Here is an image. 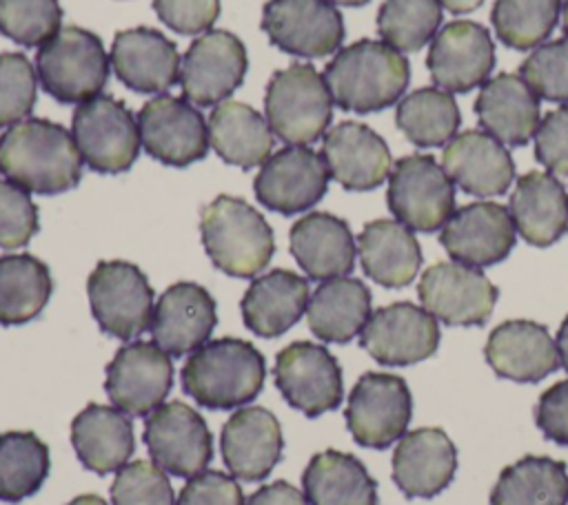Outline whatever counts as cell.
Segmentation results:
<instances>
[{
  "instance_id": "1",
  "label": "cell",
  "mask_w": 568,
  "mask_h": 505,
  "mask_svg": "<svg viewBox=\"0 0 568 505\" xmlns=\"http://www.w3.org/2000/svg\"><path fill=\"white\" fill-rule=\"evenodd\" d=\"M0 175L38 195L71 190L82 177L73 135L40 117H27L0 135Z\"/></svg>"
},
{
  "instance_id": "2",
  "label": "cell",
  "mask_w": 568,
  "mask_h": 505,
  "mask_svg": "<svg viewBox=\"0 0 568 505\" xmlns=\"http://www.w3.org/2000/svg\"><path fill=\"white\" fill-rule=\"evenodd\" d=\"M333 102L344 111L373 113L395 104L408 86V60L379 40H357L324 69Z\"/></svg>"
},
{
  "instance_id": "3",
  "label": "cell",
  "mask_w": 568,
  "mask_h": 505,
  "mask_svg": "<svg viewBox=\"0 0 568 505\" xmlns=\"http://www.w3.org/2000/svg\"><path fill=\"white\" fill-rule=\"evenodd\" d=\"M262 352L244 339L222 337L206 341L186 359L182 390L206 410H233L253 401L264 385Z\"/></svg>"
},
{
  "instance_id": "4",
  "label": "cell",
  "mask_w": 568,
  "mask_h": 505,
  "mask_svg": "<svg viewBox=\"0 0 568 505\" xmlns=\"http://www.w3.org/2000/svg\"><path fill=\"white\" fill-rule=\"evenodd\" d=\"M200 235L213 266L240 279L262 272L275 252L268 221L251 204L231 195L215 197L202 210Z\"/></svg>"
},
{
  "instance_id": "5",
  "label": "cell",
  "mask_w": 568,
  "mask_h": 505,
  "mask_svg": "<svg viewBox=\"0 0 568 505\" xmlns=\"http://www.w3.org/2000/svg\"><path fill=\"white\" fill-rule=\"evenodd\" d=\"M266 122L288 146H308L320 140L333 117V97L324 75L311 64H291L275 71L264 95Z\"/></svg>"
},
{
  "instance_id": "6",
  "label": "cell",
  "mask_w": 568,
  "mask_h": 505,
  "mask_svg": "<svg viewBox=\"0 0 568 505\" xmlns=\"http://www.w3.org/2000/svg\"><path fill=\"white\" fill-rule=\"evenodd\" d=\"M111 60L102 40L80 27H62L38 47L36 73L42 89L62 104H82L100 95Z\"/></svg>"
},
{
  "instance_id": "7",
  "label": "cell",
  "mask_w": 568,
  "mask_h": 505,
  "mask_svg": "<svg viewBox=\"0 0 568 505\" xmlns=\"http://www.w3.org/2000/svg\"><path fill=\"white\" fill-rule=\"evenodd\" d=\"M91 315L100 330L133 341L151 328L153 288L146 275L129 261H98L87 279Z\"/></svg>"
},
{
  "instance_id": "8",
  "label": "cell",
  "mask_w": 568,
  "mask_h": 505,
  "mask_svg": "<svg viewBox=\"0 0 568 505\" xmlns=\"http://www.w3.org/2000/svg\"><path fill=\"white\" fill-rule=\"evenodd\" d=\"M71 135L82 162L104 175L124 173L140 153V131L133 113L111 95H95L73 111Z\"/></svg>"
},
{
  "instance_id": "9",
  "label": "cell",
  "mask_w": 568,
  "mask_h": 505,
  "mask_svg": "<svg viewBox=\"0 0 568 505\" xmlns=\"http://www.w3.org/2000/svg\"><path fill=\"white\" fill-rule=\"evenodd\" d=\"M386 202L399 224L433 233L455 213V186L435 157L406 155L390 168Z\"/></svg>"
},
{
  "instance_id": "10",
  "label": "cell",
  "mask_w": 568,
  "mask_h": 505,
  "mask_svg": "<svg viewBox=\"0 0 568 505\" xmlns=\"http://www.w3.org/2000/svg\"><path fill=\"white\" fill-rule=\"evenodd\" d=\"M413 399L406 381L388 372H364L346 403V427L355 443L386 450L406 434Z\"/></svg>"
},
{
  "instance_id": "11",
  "label": "cell",
  "mask_w": 568,
  "mask_h": 505,
  "mask_svg": "<svg viewBox=\"0 0 568 505\" xmlns=\"http://www.w3.org/2000/svg\"><path fill=\"white\" fill-rule=\"evenodd\" d=\"M173 388L171 357L153 341H129L104 370V392L131 416H149Z\"/></svg>"
},
{
  "instance_id": "12",
  "label": "cell",
  "mask_w": 568,
  "mask_h": 505,
  "mask_svg": "<svg viewBox=\"0 0 568 505\" xmlns=\"http://www.w3.org/2000/svg\"><path fill=\"white\" fill-rule=\"evenodd\" d=\"M273 379L286 403L315 419L337 410L344 399L342 368L328 348L295 341L275 357Z\"/></svg>"
},
{
  "instance_id": "13",
  "label": "cell",
  "mask_w": 568,
  "mask_h": 505,
  "mask_svg": "<svg viewBox=\"0 0 568 505\" xmlns=\"http://www.w3.org/2000/svg\"><path fill=\"white\" fill-rule=\"evenodd\" d=\"M417 295L422 308L446 326H481L493 315L499 290L479 268L439 261L424 270Z\"/></svg>"
},
{
  "instance_id": "14",
  "label": "cell",
  "mask_w": 568,
  "mask_h": 505,
  "mask_svg": "<svg viewBox=\"0 0 568 505\" xmlns=\"http://www.w3.org/2000/svg\"><path fill=\"white\" fill-rule=\"evenodd\" d=\"M144 443L155 465L191 478L211 463L213 439L204 416L182 401L162 403L144 421Z\"/></svg>"
},
{
  "instance_id": "15",
  "label": "cell",
  "mask_w": 568,
  "mask_h": 505,
  "mask_svg": "<svg viewBox=\"0 0 568 505\" xmlns=\"http://www.w3.org/2000/svg\"><path fill=\"white\" fill-rule=\"evenodd\" d=\"M135 120L144 151L166 166H189L209 151V126L189 100L151 97Z\"/></svg>"
},
{
  "instance_id": "16",
  "label": "cell",
  "mask_w": 568,
  "mask_h": 505,
  "mask_svg": "<svg viewBox=\"0 0 568 505\" xmlns=\"http://www.w3.org/2000/svg\"><path fill=\"white\" fill-rule=\"evenodd\" d=\"M262 31L284 53L324 58L339 51L344 20L328 0H268L262 11Z\"/></svg>"
},
{
  "instance_id": "17",
  "label": "cell",
  "mask_w": 568,
  "mask_h": 505,
  "mask_svg": "<svg viewBox=\"0 0 568 505\" xmlns=\"http://www.w3.org/2000/svg\"><path fill=\"white\" fill-rule=\"evenodd\" d=\"M246 51L231 31H206L193 40L180 64V86L193 106L222 104L244 80Z\"/></svg>"
},
{
  "instance_id": "18",
  "label": "cell",
  "mask_w": 568,
  "mask_h": 505,
  "mask_svg": "<svg viewBox=\"0 0 568 505\" xmlns=\"http://www.w3.org/2000/svg\"><path fill=\"white\" fill-rule=\"evenodd\" d=\"M328 168L308 146H286L268 155L255 175L257 202L280 215H295L315 206L328 188Z\"/></svg>"
},
{
  "instance_id": "19",
  "label": "cell",
  "mask_w": 568,
  "mask_h": 505,
  "mask_svg": "<svg viewBox=\"0 0 568 505\" xmlns=\"http://www.w3.org/2000/svg\"><path fill=\"white\" fill-rule=\"evenodd\" d=\"M359 343L382 365H413L435 354L439 326L424 308L395 301L371 312L359 332Z\"/></svg>"
},
{
  "instance_id": "20",
  "label": "cell",
  "mask_w": 568,
  "mask_h": 505,
  "mask_svg": "<svg viewBox=\"0 0 568 505\" xmlns=\"http://www.w3.org/2000/svg\"><path fill=\"white\" fill-rule=\"evenodd\" d=\"M426 66L437 89L466 93L484 84L495 66L493 38L473 20H453L435 33Z\"/></svg>"
},
{
  "instance_id": "21",
  "label": "cell",
  "mask_w": 568,
  "mask_h": 505,
  "mask_svg": "<svg viewBox=\"0 0 568 505\" xmlns=\"http://www.w3.org/2000/svg\"><path fill=\"white\" fill-rule=\"evenodd\" d=\"M515 224L506 206L475 202L457 208L439 233L453 261L484 268L506 259L515 246Z\"/></svg>"
},
{
  "instance_id": "22",
  "label": "cell",
  "mask_w": 568,
  "mask_h": 505,
  "mask_svg": "<svg viewBox=\"0 0 568 505\" xmlns=\"http://www.w3.org/2000/svg\"><path fill=\"white\" fill-rule=\"evenodd\" d=\"M280 421L260 405L235 410L220 434V452L231 476L255 483L271 474L282 458Z\"/></svg>"
},
{
  "instance_id": "23",
  "label": "cell",
  "mask_w": 568,
  "mask_h": 505,
  "mask_svg": "<svg viewBox=\"0 0 568 505\" xmlns=\"http://www.w3.org/2000/svg\"><path fill=\"white\" fill-rule=\"evenodd\" d=\"M217 323L215 299L193 281L169 286L153 308L151 334L169 357H184L204 346Z\"/></svg>"
},
{
  "instance_id": "24",
  "label": "cell",
  "mask_w": 568,
  "mask_h": 505,
  "mask_svg": "<svg viewBox=\"0 0 568 505\" xmlns=\"http://www.w3.org/2000/svg\"><path fill=\"white\" fill-rule=\"evenodd\" d=\"M115 78L138 93H164L180 82V53L160 31L149 27L124 29L111 44Z\"/></svg>"
},
{
  "instance_id": "25",
  "label": "cell",
  "mask_w": 568,
  "mask_h": 505,
  "mask_svg": "<svg viewBox=\"0 0 568 505\" xmlns=\"http://www.w3.org/2000/svg\"><path fill=\"white\" fill-rule=\"evenodd\" d=\"M457 450L439 427L406 432L393 452V481L408 498H433L455 478Z\"/></svg>"
},
{
  "instance_id": "26",
  "label": "cell",
  "mask_w": 568,
  "mask_h": 505,
  "mask_svg": "<svg viewBox=\"0 0 568 505\" xmlns=\"http://www.w3.org/2000/svg\"><path fill=\"white\" fill-rule=\"evenodd\" d=\"M322 157L328 175L346 190H373L390 175L386 142L362 122H339L324 135Z\"/></svg>"
},
{
  "instance_id": "27",
  "label": "cell",
  "mask_w": 568,
  "mask_h": 505,
  "mask_svg": "<svg viewBox=\"0 0 568 505\" xmlns=\"http://www.w3.org/2000/svg\"><path fill=\"white\" fill-rule=\"evenodd\" d=\"M486 361L501 379L537 383L559 368L557 343L546 326L528 319L499 323L484 348Z\"/></svg>"
},
{
  "instance_id": "28",
  "label": "cell",
  "mask_w": 568,
  "mask_h": 505,
  "mask_svg": "<svg viewBox=\"0 0 568 505\" xmlns=\"http://www.w3.org/2000/svg\"><path fill=\"white\" fill-rule=\"evenodd\" d=\"M442 166L455 186L477 197L501 195L515 179L510 153L499 140L484 131L455 135L444 148Z\"/></svg>"
},
{
  "instance_id": "29",
  "label": "cell",
  "mask_w": 568,
  "mask_h": 505,
  "mask_svg": "<svg viewBox=\"0 0 568 505\" xmlns=\"http://www.w3.org/2000/svg\"><path fill=\"white\" fill-rule=\"evenodd\" d=\"M291 255L315 281L346 277L355 266V237L348 224L331 213H308L291 228Z\"/></svg>"
},
{
  "instance_id": "30",
  "label": "cell",
  "mask_w": 568,
  "mask_h": 505,
  "mask_svg": "<svg viewBox=\"0 0 568 505\" xmlns=\"http://www.w3.org/2000/svg\"><path fill=\"white\" fill-rule=\"evenodd\" d=\"M508 213L515 230L532 246H550L568 233V193L550 173L521 175L515 182Z\"/></svg>"
},
{
  "instance_id": "31",
  "label": "cell",
  "mask_w": 568,
  "mask_h": 505,
  "mask_svg": "<svg viewBox=\"0 0 568 505\" xmlns=\"http://www.w3.org/2000/svg\"><path fill=\"white\" fill-rule=\"evenodd\" d=\"M308 281L291 270L275 268L251 281L240 310L244 326L257 337L271 339L293 328L306 312Z\"/></svg>"
},
{
  "instance_id": "32",
  "label": "cell",
  "mask_w": 568,
  "mask_h": 505,
  "mask_svg": "<svg viewBox=\"0 0 568 505\" xmlns=\"http://www.w3.org/2000/svg\"><path fill=\"white\" fill-rule=\"evenodd\" d=\"M475 113L488 135L510 146H524L539 126V97L521 75L497 73L484 82Z\"/></svg>"
},
{
  "instance_id": "33",
  "label": "cell",
  "mask_w": 568,
  "mask_h": 505,
  "mask_svg": "<svg viewBox=\"0 0 568 505\" xmlns=\"http://www.w3.org/2000/svg\"><path fill=\"white\" fill-rule=\"evenodd\" d=\"M71 443L87 470L109 474L124 467L135 452L133 423L115 405L89 403L71 421Z\"/></svg>"
},
{
  "instance_id": "34",
  "label": "cell",
  "mask_w": 568,
  "mask_h": 505,
  "mask_svg": "<svg viewBox=\"0 0 568 505\" xmlns=\"http://www.w3.org/2000/svg\"><path fill=\"white\" fill-rule=\"evenodd\" d=\"M357 255L364 275L384 288L408 286L422 266L415 235L393 219L368 221L357 237Z\"/></svg>"
},
{
  "instance_id": "35",
  "label": "cell",
  "mask_w": 568,
  "mask_h": 505,
  "mask_svg": "<svg viewBox=\"0 0 568 505\" xmlns=\"http://www.w3.org/2000/svg\"><path fill=\"white\" fill-rule=\"evenodd\" d=\"M311 332L326 343H348L371 317V290L355 277L322 281L306 306Z\"/></svg>"
},
{
  "instance_id": "36",
  "label": "cell",
  "mask_w": 568,
  "mask_h": 505,
  "mask_svg": "<svg viewBox=\"0 0 568 505\" xmlns=\"http://www.w3.org/2000/svg\"><path fill=\"white\" fill-rule=\"evenodd\" d=\"M209 144L242 171L264 164L273 151V131L260 111L244 102H222L209 115Z\"/></svg>"
},
{
  "instance_id": "37",
  "label": "cell",
  "mask_w": 568,
  "mask_h": 505,
  "mask_svg": "<svg viewBox=\"0 0 568 505\" xmlns=\"http://www.w3.org/2000/svg\"><path fill=\"white\" fill-rule=\"evenodd\" d=\"M302 487L308 505H379L377 483L364 463L346 452H317L304 474Z\"/></svg>"
},
{
  "instance_id": "38",
  "label": "cell",
  "mask_w": 568,
  "mask_h": 505,
  "mask_svg": "<svg viewBox=\"0 0 568 505\" xmlns=\"http://www.w3.org/2000/svg\"><path fill=\"white\" fill-rule=\"evenodd\" d=\"M490 505H568V467L550 456H524L506 465Z\"/></svg>"
},
{
  "instance_id": "39",
  "label": "cell",
  "mask_w": 568,
  "mask_h": 505,
  "mask_svg": "<svg viewBox=\"0 0 568 505\" xmlns=\"http://www.w3.org/2000/svg\"><path fill=\"white\" fill-rule=\"evenodd\" d=\"M53 292L51 272L33 255L0 257V323L22 326L36 319Z\"/></svg>"
},
{
  "instance_id": "40",
  "label": "cell",
  "mask_w": 568,
  "mask_h": 505,
  "mask_svg": "<svg viewBox=\"0 0 568 505\" xmlns=\"http://www.w3.org/2000/svg\"><path fill=\"white\" fill-rule=\"evenodd\" d=\"M395 122L415 146H444L459 128L455 97L437 86H424L399 100Z\"/></svg>"
},
{
  "instance_id": "41",
  "label": "cell",
  "mask_w": 568,
  "mask_h": 505,
  "mask_svg": "<svg viewBox=\"0 0 568 505\" xmlns=\"http://www.w3.org/2000/svg\"><path fill=\"white\" fill-rule=\"evenodd\" d=\"M49 447L33 432L0 434V501L33 496L49 476Z\"/></svg>"
},
{
  "instance_id": "42",
  "label": "cell",
  "mask_w": 568,
  "mask_h": 505,
  "mask_svg": "<svg viewBox=\"0 0 568 505\" xmlns=\"http://www.w3.org/2000/svg\"><path fill=\"white\" fill-rule=\"evenodd\" d=\"M559 11L561 0H495L490 20L501 44L528 51L550 35Z\"/></svg>"
},
{
  "instance_id": "43",
  "label": "cell",
  "mask_w": 568,
  "mask_h": 505,
  "mask_svg": "<svg viewBox=\"0 0 568 505\" xmlns=\"http://www.w3.org/2000/svg\"><path fill=\"white\" fill-rule=\"evenodd\" d=\"M442 24L439 0H384L377 11L382 42L402 51H419Z\"/></svg>"
},
{
  "instance_id": "44",
  "label": "cell",
  "mask_w": 568,
  "mask_h": 505,
  "mask_svg": "<svg viewBox=\"0 0 568 505\" xmlns=\"http://www.w3.org/2000/svg\"><path fill=\"white\" fill-rule=\"evenodd\" d=\"M58 0H0V33L22 47H42L62 27Z\"/></svg>"
},
{
  "instance_id": "45",
  "label": "cell",
  "mask_w": 568,
  "mask_h": 505,
  "mask_svg": "<svg viewBox=\"0 0 568 505\" xmlns=\"http://www.w3.org/2000/svg\"><path fill=\"white\" fill-rule=\"evenodd\" d=\"M519 75L537 97L568 104V38L535 49L521 62Z\"/></svg>"
},
{
  "instance_id": "46",
  "label": "cell",
  "mask_w": 568,
  "mask_h": 505,
  "mask_svg": "<svg viewBox=\"0 0 568 505\" xmlns=\"http://www.w3.org/2000/svg\"><path fill=\"white\" fill-rule=\"evenodd\" d=\"M36 86L38 73L24 53H0V126H13L29 117Z\"/></svg>"
},
{
  "instance_id": "47",
  "label": "cell",
  "mask_w": 568,
  "mask_h": 505,
  "mask_svg": "<svg viewBox=\"0 0 568 505\" xmlns=\"http://www.w3.org/2000/svg\"><path fill=\"white\" fill-rule=\"evenodd\" d=\"M113 505H175L166 472L153 461H133L118 470L111 485Z\"/></svg>"
},
{
  "instance_id": "48",
  "label": "cell",
  "mask_w": 568,
  "mask_h": 505,
  "mask_svg": "<svg viewBox=\"0 0 568 505\" xmlns=\"http://www.w3.org/2000/svg\"><path fill=\"white\" fill-rule=\"evenodd\" d=\"M38 233V206L29 190L0 179V248H20Z\"/></svg>"
},
{
  "instance_id": "49",
  "label": "cell",
  "mask_w": 568,
  "mask_h": 505,
  "mask_svg": "<svg viewBox=\"0 0 568 505\" xmlns=\"http://www.w3.org/2000/svg\"><path fill=\"white\" fill-rule=\"evenodd\" d=\"M158 18L175 33L202 35L220 16V0H153Z\"/></svg>"
},
{
  "instance_id": "50",
  "label": "cell",
  "mask_w": 568,
  "mask_h": 505,
  "mask_svg": "<svg viewBox=\"0 0 568 505\" xmlns=\"http://www.w3.org/2000/svg\"><path fill=\"white\" fill-rule=\"evenodd\" d=\"M535 157L550 173L568 175V104L550 111L535 131Z\"/></svg>"
},
{
  "instance_id": "51",
  "label": "cell",
  "mask_w": 568,
  "mask_h": 505,
  "mask_svg": "<svg viewBox=\"0 0 568 505\" xmlns=\"http://www.w3.org/2000/svg\"><path fill=\"white\" fill-rule=\"evenodd\" d=\"M175 505H244V494L235 476L204 470L186 481Z\"/></svg>"
},
{
  "instance_id": "52",
  "label": "cell",
  "mask_w": 568,
  "mask_h": 505,
  "mask_svg": "<svg viewBox=\"0 0 568 505\" xmlns=\"http://www.w3.org/2000/svg\"><path fill=\"white\" fill-rule=\"evenodd\" d=\"M535 423L546 439L568 445V379L552 383L535 405Z\"/></svg>"
},
{
  "instance_id": "53",
  "label": "cell",
  "mask_w": 568,
  "mask_h": 505,
  "mask_svg": "<svg viewBox=\"0 0 568 505\" xmlns=\"http://www.w3.org/2000/svg\"><path fill=\"white\" fill-rule=\"evenodd\" d=\"M244 505H308L304 492L286 481H275L257 487Z\"/></svg>"
},
{
  "instance_id": "54",
  "label": "cell",
  "mask_w": 568,
  "mask_h": 505,
  "mask_svg": "<svg viewBox=\"0 0 568 505\" xmlns=\"http://www.w3.org/2000/svg\"><path fill=\"white\" fill-rule=\"evenodd\" d=\"M481 2H484V0H439V4H442L446 11L455 13V16H459V13H468V11H475Z\"/></svg>"
},
{
  "instance_id": "55",
  "label": "cell",
  "mask_w": 568,
  "mask_h": 505,
  "mask_svg": "<svg viewBox=\"0 0 568 505\" xmlns=\"http://www.w3.org/2000/svg\"><path fill=\"white\" fill-rule=\"evenodd\" d=\"M555 343H557V352H559V363L568 370V317L561 321Z\"/></svg>"
},
{
  "instance_id": "56",
  "label": "cell",
  "mask_w": 568,
  "mask_h": 505,
  "mask_svg": "<svg viewBox=\"0 0 568 505\" xmlns=\"http://www.w3.org/2000/svg\"><path fill=\"white\" fill-rule=\"evenodd\" d=\"M67 505H109L104 498H100L98 494H80L75 498H71Z\"/></svg>"
},
{
  "instance_id": "57",
  "label": "cell",
  "mask_w": 568,
  "mask_h": 505,
  "mask_svg": "<svg viewBox=\"0 0 568 505\" xmlns=\"http://www.w3.org/2000/svg\"><path fill=\"white\" fill-rule=\"evenodd\" d=\"M328 2H333V4H344V7H362V4H366V2H371V0H328Z\"/></svg>"
},
{
  "instance_id": "58",
  "label": "cell",
  "mask_w": 568,
  "mask_h": 505,
  "mask_svg": "<svg viewBox=\"0 0 568 505\" xmlns=\"http://www.w3.org/2000/svg\"><path fill=\"white\" fill-rule=\"evenodd\" d=\"M561 16H564V33H566V38H568V0H566L564 7H561Z\"/></svg>"
}]
</instances>
